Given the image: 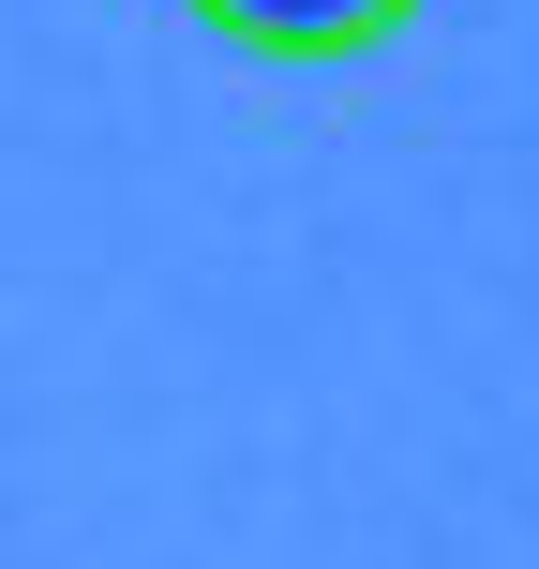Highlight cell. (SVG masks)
<instances>
[{
    "instance_id": "cell-1",
    "label": "cell",
    "mask_w": 539,
    "mask_h": 569,
    "mask_svg": "<svg viewBox=\"0 0 539 569\" xmlns=\"http://www.w3.org/2000/svg\"><path fill=\"white\" fill-rule=\"evenodd\" d=\"M196 16L256 60H375L420 30V0H196Z\"/></svg>"
}]
</instances>
